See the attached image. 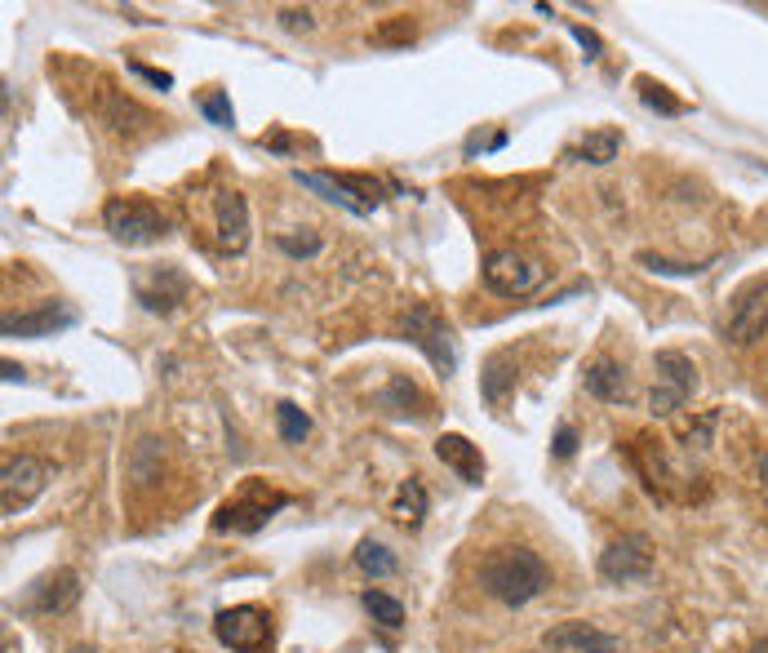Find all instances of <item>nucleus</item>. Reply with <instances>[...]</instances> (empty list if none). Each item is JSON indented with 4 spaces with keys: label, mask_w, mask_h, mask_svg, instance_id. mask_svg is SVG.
I'll use <instances>...</instances> for the list:
<instances>
[{
    "label": "nucleus",
    "mask_w": 768,
    "mask_h": 653,
    "mask_svg": "<svg viewBox=\"0 0 768 653\" xmlns=\"http://www.w3.org/2000/svg\"><path fill=\"white\" fill-rule=\"evenodd\" d=\"M480 586L494 601L520 609V605H529L533 596H542L551 586V569L529 547H494L484 556V565H480Z\"/></svg>",
    "instance_id": "1"
},
{
    "label": "nucleus",
    "mask_w": 768,
    "mask_h": 653,
    "mask_svg": "<svg viewBox=\"0 0 768 653\" xmlns=\"http://www.w3.org/2000/svg\"><path fill=\"white\" fill-rule=\"evenodd\" d=\"M400 334H404V343H413L417 352H423V356L436 365L440 378H449V373L458 369V343H453V330L445 324V316H436L427 302H417V307L404 311Z\"/></svg>",
    "instance_id": "2"
},
{
    "label": "nucleus",
    "mask_w": 768,
    "mask_h": 653,
    "mask_svg": "<svg viewBox=\"0 0 768 653\" xmlns=\"http://www.w3.org/2000/svg\"><path fill=\"white\" fill-rule=\"evenodd\" d=\"M103 223H107L111 240H116V245H129V249L156 245V240H165V231H169V218H165L152 201H125V195L107 201Z\"/></svg>",
    "instance_id": "3"
},
{
    "label": "nucleus",
    "mask_w": 768,
    "mask_h": 653,
    "mask_svg": "<svg viewBox=\"0 0 768 653\" xmlns=\"http://www.w3.org/2000/svg\"><path fill=\"white\" fill-rule=\"evenodd\" d=\"M480 276H484V289H494L503 298H529L546 281V268L537 263V258H524L516 249H494L484 258Z\"/></svg>",
    "instance_id": "4"
},
{
    "label": "nucleus",
    "mask_w": 768,
    "mask_h": 653,
    "mask_svg": "<svg viewBox=\"0 0 768 653\" xmlns=\"http://www.w3.org/2000/svg\"><path fill=\"white\" fill-rule=\"evenodd\" d=\"M45 480H49V467L40 459H32V453H10V459L0 463V511L5 515L27 511L45 494Z\"/></svg>",
    "instance_id": "5"
},
{
    "label": "nucleus",
    "mask_w": 768,
    "mask_h": 653,
    "mask_svg": "<svg viewBox=\"0 0 768 653\" xmlns=\"http://www.w3.org/2000/svg\"><path fill=\"white\" fill-rule=\"evenodd\" d=\"M653 369H658V387H653V396H649V409L658 418H666V414H675V409L688 405V396L697 391V369H693V360L684 352H658Z\"/></svg>",
    "instance_id": "6"
},
{
    "label": "nucleus",
    "mask_w": 768,
    "mask_h": 653,
    "mask_svg": "<svg viewBox=\"0 0 768 653\" xmlns=\"http://www.w3.org/2000/svg\"><path fill=\"white\" fill-rule=\"evenodd\" d=\"M653 543L645 534H622L600 551V578L604 582H645L653 578Z\"/></svg>",
    "instance_id": "7"
},
{
    "label": "nucleus",
    "mask_w": 768,
    "mask_h": 653,
    "mask_svg": "<svg viewBox=\"0 0 768 653\" xmlns=\"http://www.w3.org/2000/svg\"><path fill=\"white\" fill-rule=\"evenodd\" d=\"M290 498L285 494H267V485H249L240 498H232L223 511H218V520H214V530L218 534H258L267 520H271V511H281Z\"/></svg>",
    "instance_id": "8"
},
{
    "label": "nucleus",
    "mask_w": 768,
    "mask_h": 653,
    "mask_svg": "<svg viewBox=\"0 0 768 653\" xmlns=\"http://www.w3.org/2000/svg\"><path fill=\"white\" fill-rule=\"evenodd\" d=\"M214 631H218V640H223L232 653H267V649H271V618H267L258 605L223 609V614L214 618Z\"/></svg>",
    "instance_id": "9"
},
{
    "label": "nucleus",
    "mask_w": 768,
    "mask_h": 653,
    "mask_svg": "<svg viewBox=\"0 0 768 653\" xmlns=\"http://www.w3.org/2000/svg\"><path fill=\"white\" fill-rule=\"evenodd\" d=\"M81 316L72 302H40L36 311H23V316H5L0 320V330H5V339H49V334H62L72 330Z\"/></svg>",
    "instance_id": "10"
},
{
    "label": "nucleus",
    "mask_w": 768,
    "mask_h": 653,
    "mask_svg": "<svg viewBox=\"0 0 768 653\" xmlns=\"http://www.w3.org/2000/svg\"><path fill=\"white\" fill-rule=\"evenodd\" d=\"M764 334H768V281L755 285V289H746V294L737 298L733 316H729V343L751 347V343H759Z\"/></svg>",
    "instance_id": "11"
},
{
    "label": "nucleus",
    "mask_w": 768,
    "mask_h": 653,
    "mask_svg": "<svg viewBox=\"0 0 768 653\" xmlns=\"http://www.w3.org/2000/svg\"><path fill=\"white\" fill-rule=\"evenodd\" d=\"M542 644L551 653H617V636L600 631L595 622H560V627H551L542 636Z\"/></svg>",
    "instance_id": "12"
},
{
    "label": "nucleus",
    "mask_w": 768,
    "mask_h": 653,
    "mask_svg": "<svg viewBox=\"0 0 768 653\" xmlns=\"http://www.w3.org/2000/svg\"><path fill=\"white\" fill-rule=\"evenodd\" d=\"M187 276L178 272V268H156L152 276H133V294H138V302H143L147 311H161V316H169L182 298H187Z\"/></svg>",
    "instance_id": "13"
},
{
    "label": "nucleus",
    "mask_w": 768,
    "mask_h": 653,
    "mask_svg": "<svg viewBox=\"0 0 768 653\" xmlns=\"http://www.w3.org/2000/svg\"><path fill=\"white\" fill-rule=\"evenodd\" d=\"M214 218H218V245L227 253H240L249 245V201L240 191H218Z\"/></svg>",
    "instance_id": "14"
},
{
    "label": "nucleus",
    "mask_w": 768,
    "mask_h": 653,
    "mask_svg": "<svg viewBox=\"0 0 768 653\" xmlns=\"http://www.w3.org/2000/svg\"><path fill=\"white\" fill-rule=\"evenodd\" d=\"M436 459L445 463V467H453L458 472V480H466V485H480L484 480V459H480V444H471L466 436H458V431H445L440 440H436Z\"/></svg>",
    "instance_id": "15"
},
{
    "label": "nucleus",
    "mask_w": 768,
    "mask_h": 653,
    "mask_svg": "<svg viewBox=\"0 0 768 653\" xmlns=\"http://www.w3.org/2000/svg\"><path fill=\"white\" fill-rule=\"evenodd\" d=\"M81 601V578L72 569H58L49 573L40 586H36V596H32V609L36 614H67Z\"/></svg>",
    "instance_id": "16"
},
{
    "label": "nucleus",
    "mask_w": 768,
    "mask_h": 653,
    "mask_svg": "<svg viewBox=\"0 0 768 653\" xmlns=\"http://www.w3.org/2000/svg\"><path fill=\"white\" fill-rule=\"evenodd\" d=\"M587 391L595 401H609V405H626L631 401V387H626V369L617 360H595L587 365Z\"/></svg>",
    "instance_id": "17"
},
{
    "label": "nucleus",
    "mask_w": 768,
    "mask_h": 653,
    "mask_svg": "<svg viewBox=\"0 0 768 653\" xmlns=\"http://www.w3.org/2000/svg\"><path fill=\"white\" fill-rule=\"evenodd\" d=\"M294 178L307 187V191H316V195H324V201L329 205H342L346 214H369L361 201H356V195L352 191H346L342 187V178H329V174H316V169H294Z\"/></svg>",
    "instance_id": "18"
},
{
    "label": "nucleus",
    "mask_w": 768,
    "mask_h": 653,
    "mask_svg": "<svg viewBox=\"0 0 768 653\" xmlns=\"http://www.w3.org/2000/svg\"><path fill=\"white\" fill-rule=\"evenodd\" d=\"M391 515L400 520V525H423V515H427V489H423V480H404L395 489Z\"/></svg>",
    "instance_id": "19"
},
{
    "label": "nucleus",
    "mask_w": 768,
    "mask_h": 653,
    "mask_svg": "<svg viewBox=\"0 0 768 653\" xmlns=\"http://www.w3.org/2000/svg\"><path fill=\"white\" fill-rule=\"evenodd\" d=\"M511 382H516V373L507 369V360L498 356V360H488V369L480 373V391H484V401L494 405V409H507V401H511Z\"/></svg>",
    "instance_id": "20"
},
{
    "label": "nucleus",
    "mask_w": 768,
    "mask_h": 653,
    "mask_svg": "<svg viewBox=\"0 0 768 653\" xmlns=\"http://www.w3.org/2000/svg\"><path fill=\"white\" fill-rule=\"evenodd\" d=\"M617 152H622V139L613 134V129H595V134H587L582 147H578V156L591 161V165H609V161H617Z\"/></svg>",
    "instance_id": "21"
},
{
    "label": "nucleus",
    "mask_w": 768,
    "mask_h": 653,
    "mask_svg": "<svg viewBox=\"0 0 768 653\" xmlns=\"http://www.w3.org/2000/svg\"><path fill=\"white\" fill-rule=\"evenodd\" d=\"M275 423H281V440H290V444H303V440L311 436V418H307L294 401H281V405H275Z\"/></svg>",
    "instance_id": "22"
},
{
    "label": "nucleus",
    "mask_w": 768,
    "mask_h": 653,
    "mask_svg": "<svg viewBox=\"0 0 768 653\" xmlns=\"http://www.w3.org/2000/svg\"><path fill=\"white\" fill-rule=\"evenodd\" d=\"M356 565H361L369 578H391V573H395V556H391L382 543H374V538H365V543L356 547Z\"/></svg>",
    "instance_id": "23"
},
{
    "label": "nucleus",
    "mask_w": 768,
    "mask_h": 653,
    "mask_svg": "<svg viewBox=\"0 0 768 653\" xmlns=\"http://www.w3.org/2000/svg\"><path fill=\"white\" fill-rule=\"evenodd\" d=\"M365 609H369L387 631L404 627V605H400L395 596H387V592H365Z\"/></svg>",
    "instance_id": "24"
},
{
    "label": "nucleus",
    "mask_w": 768,
    "mask_h": 653,
    "mask_svg": "<svg viewBox=\"0 0 768 653\" xmlns=\"http://www.w3.org/2000/svg\"><path fill=\"white\" fill-rule=\"evenodd\" d=\"M200 111H204V120H209V124H218V129H232V124H236L232 98H227L223 90H209V94H200Z\"/></svg>",
    "instance_id": "25"
},
{
    "label": "nucleus",
    "mask_w": 768,
    "mask_h": 653,
    "mask_svg": "<svg viewBox=\"0 0 768 653\" xmlns=\"http://www.w3.org/2000/svg\"><path fill=\"white\" fill-rule=\"evenodd\" d=\"M103 116H107V124H111V129H129V124H125L129 116H133V120H147V111H143V107L129 103V98H120V94H111V98H107V111H103Z\"/></svg>",
    "instance_id": "26"
},
{
    "label": "nucleus",
    "mask_w": 768,
    "mask_h": 653,
    "mask_svg": "<svg viewBox=\"0 0 768 653\" xmlns=\"http://www.w3.org/2000/svg\"><path fill=\"white\" fill-rule=\"evenodd\" d=\"M640 98L649 103V107H658V111H666V116H680L684 111V103L680 98H671L662 85H653V81H640Z\"/></svg>",
    "instance_id": "27"
},
{
    "label": "nucleus",
    "mask_w": 768,
    "mask_h": 653,
    "mask_svg": "<svg viewBox=\"0 0 768 653\" xmlns=\"http://www.w3.org/2000/svg\"><path fill=\"white\" fill-rule=\"evenodd\" d=\"M640 263L658 276H697L702 268H688V263H671V258H658V253H640Z\"/></svg>",
    "instance_id": "28"
},
{
    "label": "nucleus",
    "mask_w": 768,
    "mask_h": 653,
    "mask_svg": "<svg viewBox=\"0 0 768 653\" xmlns=\"http://www.w3.org/2000/svg\"><path fill=\"white\" fill-rule=\"evenodd\" d=\"M409 40H413V23L409 19H395V23L374 32V45H409Z\"/></svg>",
    "instance_id": "29"
},
{
    "label": "nucleus",
    "mask_w": 768,
    "mask_h": 653,
    "mask_svg": "<svg viewBox=\"0 0 768 653\" xmlns=\"http://www.w3.org/2000/svg\"><path fill=\"white\" fill-rule=\"evenodd\" d=\"M382 405L387 409H395V405H417V391H413V382L409 378H391V387H387V396H382Z\"/></svg>",
    "instance_id": "30"
},
{
    "label": "nucleus",
    "mask_w": 768,
    "mask_h": 653,
    "mask_svg": "<svg viewBox=\"0 0 768 653\" xmlns=\"http://www.w3.org/2000/svg\"><path fill=\"white\" fill-rule=\"evenodd\" d=\"M275 245H281L285 253H294V258H311V253H320V236H275Z\"/></svg>",
    "instance_id": "31"
},
{
    "label": "nucleus",
    "mask_w": 768,
    "mask_h": 653,
    "mask_svg": "<svg viewBox=\"0 0 768 653\" xmlns=\"http://www.w3.org/2000/svg\"><path fill=\"white\" fill-rule=\"evenodd\" d=\"M281 27L285 32H311L316 19H311V10H281Z\"/></svg>",
    "instance_id": "32"
},
{
    "label": "nucleus",
    "mask_w": 768,
    "mask_h": 653,
    "mask_svg": "<svg viewBox=\"0 0 768 653\" xmlns=\"http://www.w3.org/2000/svg\"><path fill=\"white\" fill-rule=\"evenodd\" d=\"M129 72H133V76H143V81L156 85V90H169V85H174L169 72H156V68H147V62H129Z\"/></svg>",
    "instance_id": "33"
},
{
    "label": "nucleus",
    "mask_w": 768,
    "mask_h": 653,
    "mask_svg": "<svg viewBox=\"0 0 768 653\" xmlns=\"http://www.w3.org/2000/svg\"><path fill=\"white\" fill-rule=\"evenodd\" d=\"M574 449H578V431L565 423L560 431H555V459H574Z\"/></svg>",
    "instance_id": "34"
},
{
    "label": "nucleus",
    "mask_w": 768,
    "mask_h": 653,
    "mask_svg": "<svg viewBox=\"0 0 768 653\" xmlns=\"http://www.w3.org/2000/svg\"><path fill=\"white\" fill-rule=\"evenodd\" d=\"M569 32H574V40H578V45L587 49V58H600V54H604V45H600V36H595V32H587L582 23H574Z\"/></svg>",
    "instance_id": "35"
},
{
    "label": "nucleus",
    "mask_w": 768,
    "mask_h": 653,
    "mask_svg": "<svg viewBox=\"0 0 768 653\" xmlns=\"http://www.w3.org/2000/svg\"><path fill=\"white\" fill-rule=\"evenodd\" d=\"M262 147H271V152H290V139L275 134V139H262Z\"/></svg>",
    "instance_id": "36"
},
{
    "label": "nucleus",
    "mask_w": 768,
    "mask_h": 653,
    "mask_svg": "<svg viewBox=\"0 0 768 653\" xmlns=\"http://www.w3.org/2000/svg\"><path fill=\"white\" fill-rule=\"evenodd\" d=\"M23 378H27V373H23L14 360H5V382H23Z\"/></svg>",
    "instance_id": "37"
},
{
    "label": "nucleus",
    "mask_w": 768,
    "mask_h": 653,
    "mask_svg": "<svg viewBox=\"0 0 768 653\" xmlns=\"http://www.w3.org/2000/svg\"><path fill=\"white\" fill-rule=\"evenodd\" d=\"M759 480H764V485H768V459H764V463H759Z\"/></svg>",
    "instance_id": "38"
},
{
    "label": "nucleus",
    "mask_w": 768,
    "mask_h": 653,
    "mask_svg": "<svg viewBox=\"0 0 768 653\" xmlns=\"http://www.w3.org/2000/svg\"><path fill=\"white\" fill-rule=\"evenodd\" d=\"M751 653H768V644H755V649H751Z\"/></svg>",
    "instance_id": "39"
}]
</instances>
